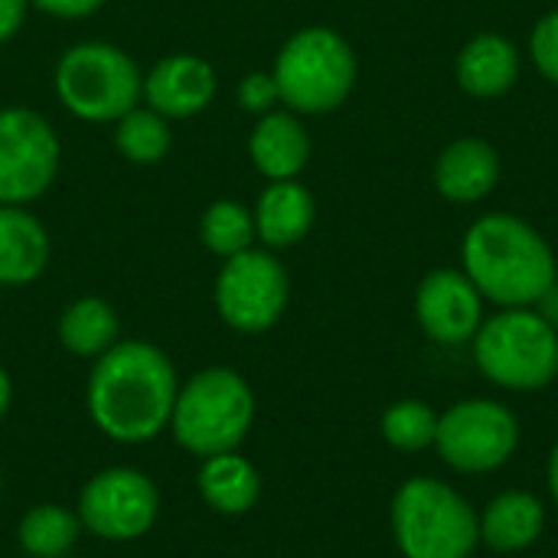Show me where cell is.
Listing matches in <instances>:
<instances>
[{
    "label": "cell",
    "mask_w": 558,
    "mask_h": 558,
    "mask_svg": "<svg viewBox=\"0 0 558 558\" xmlns=\"http://www.w3.org/2000/svg\"><path fill=\"white\" fill-rule=\"evenodd\" d=\"M10 402H13V383H10L7 369L0 366V422H3L7 412H10Z\"/></svg>",
    "instance_id": "cell-31"
},
{
    "label": "cell",
    "mask_w": 558,
    "mask_h": 558,
    "mask_svg": "<svg viewBox=\"0 0 558 558\" xmlns=\"http://www.w3.org/2000/svg\"><path fill=\"white\" fill-rule=\"evenodd\" d=\"M144 72L114 43L88 39L69 46L56 62V95L62 108L88 124H114L141 105Z\"/></svg>",
    "instance_id": "cell-4"
},
{
    "label": "cell",
    "mask_w": 558,
    "mask_h": 558,
    "mask_svg": "<svg viewBox=\"0 0 558 558\" xmlns=\"http://www.w3.org/2000/svg\"><path fill=\"white\" fill-rule=\"evenodd\" d=\"M118 314L101 298H75L59 317V343L78 360H98L118 343Z\"/></svg>",
    "instance_id": "cell-20"
},
{
    "label": "cell",
    "mask_w": 558,
    "mask_h": 558,
    "mask_svg": "<svg viewBox=\"0 0 558 558\" xmlns=\"http://www.w3.org/2000/svg\"><path fill=\"white\" fill-rule=\"evenodd\" d=\"M62 144L52 124L23 105L0 108V203L29 206L59 177Z\"/></svg>",
    "instance_id": "cell-9"
},
{
    "label": "cell",
    "mask_w": 558,
    "mask_h": 558,
    "mask_svg": "<svg viewBox=\"0 0 558 558\" xmlns=\"http://www.w3.org/2000/svg\"><path fill=\"white\" fill-rule=\"evenodd\" d=\"M271 75L281 105L298 114H327L353 92L356 56L330 26H304L281 46Z\"/></svg>",
    "instance_id": "cell-5"
},
{
    "label": "cell",
    "mask_w": 558,
    "mask_h": 558,
    "mask_svg": "<svg viewBox=\"0 0 558 558\" xmlns=\"http://www.w3.org/2000/svg\"><path fill=\"white\" fill-rule=\"evenodd\" d=\"M216 69L196 52H170L157 59L141 82V98L147 108L163 114L167 121L196 118L216 98Z\"/></svg>",
    "instance_id": "cell-12"
},
{
    "label": "cell",
    "mask_w": 558,
    "mask_h": 558,
    "mask_svg": "<svg viewBox=\"0 0 558 558\" xmlns=\"http://www.w3.org/2000/svg\"><path fill=\"white\" fill-rule=\"evenodd\" d=\"M438 418L425 402H396L383 415V435L399 451H422L435 441Z\"/></svg>",
    "instance_id": "cell-25"
},
{
    "label": "cell",
    "mask_w": 558,
    "mask_h": 558,
    "mask_svg": "<svg viewBox=\"0 0 558 558\" xmlns=\"http://www.w3.org/2000/svg\"><path fill=\"white\" fill-rule=\"evenodd\" d=\"M474 356L484 376L507 389H543L558 373V333L543 314L510 307L477 333Z\"/></svg>",
    "instance_id": "cell-7"
},
{
    "label": "cell",
    "mask_w": 558,
    "mask_h": 558,
    "mask_svg": "<svg viewBox=\"0 0 558 558\" xmlns=\"http://www.w3.org/2000/svg\"><path fill=\"white\" fill-rule=\"evenodd\" d=\"M435 441L451 468L464 474L494 471L517 448V418L500 402H461L438 422Z\"/></svg>",
    "instance_id": "cell-11"
},
{
    "label": "cell",
    "mask_w": 558,
    "mask_h": 558,
    "mask_svg": "<svg viewBox=\"0 0 558 558\" xmlns=\"http://www.w3.org/2000/svg\"><path fill=\"white\" fill-rule=\"evenodd\" d=\"M78 533H82V523L75 510L59 507V504H39L20 520L16 543L26 556L59 558L75 546Z\"/></svg>",
    "instance_id": "cell-23"
},
{
    "label": "cell",
    "mask_w": 558,
    "mask_h": 558,
    "mask_svg": "<svg viewBox=\"0 0 558 558\" xmlns=\"http://www.w3.org/2000/svg\"><path fill=\"white\" fill-rule=\"evenodd\" d=\"M497 177H500V160L494 147L474 137L451 144L435 167V183L441 196L454 203H474L487 196L497 186Z\"/></svg>",
    "instance_id": "cell-18"
},
{
    "label": "cell",
    "mask_w": 558,
    "mask_h": 558,
    "mask_svg": "<svg viewBox=\"0 0 558 558\" xmlns=\"http://www.w3.org/2000/svg\"><path fill=\"white\" fill-rule=\"evenodd\" d=\"M255 422V396L248 383L229 366H209L180 383L170 435L173 441L196 454L213 458L226 451H239Z\"/></svg>",
    "instance_id": "cell-3"
},
{
    "label": "cell",
    "mask_w": 558,
    "mask_h": 558,
    "mask_svg": "<svg viewBox=\"0 0 558 558\" xmlns=\"http://www.w3.org/2000/svg\"><path fill=\"white\" fill-rule=\"evenodd\" d=\"M533 59H536L539 72L558 85V10L539 20V26L533 33Z\"/></svg>",
    "instance_id": "cell-27"
},
{
    "label": "cell",
    "mask_w": 558,
    "mask_h": 558,
    "mask_svg": "<svg viewBox=\"0 0 558 558\" xmlns=\"http://www.w3.org/2000/svg\"><path fill=\"white\" fill-rule=\"evenodd\" d=\"M543 504L530 494H504L484 513V543L500 553H517L543 533Z\"/></svg>",
    "instance_id": "cell-21"
},
{
    "label": "cell",
    "mask_w": 558,
    "mask_h": 558,
    "mask_svg": "<svg viewBox=\"0 0 558 558\" xmlns=\"http://www.w3.org/2000/svg\"><path fill=\"white\" fill-rule=\"evenodd\" d=\"M464 265L474 288L504 307L536 304L556 288V258L543 235L523 219L504 213L484 216L471 226L464 239Z\"/></svg>",
    "instance_id": "cell-2"
},
{
    "label": "cell",
    "mask_w": 558,
    "mask_h": 558,
    "mask_svg": "<svg viewBox=\"0 0 558 558\" xmlns=\"http://www.w3.org/2000/svg\"><path fill=\"white\" fill-rule=\"evenodd\" d=\"M549 484H553V497L558 504V448L553 451V464H549Z\"/></svg>",
    "instance_id": "cell-32"
},
{
    "label": "cell",
    "mask_w": 558,
    "mask_h": 558,
    "mask_svg": "<svg viewBox=\"0 0 558 558\" xmlns=\"http://www.w3.org/2000/svg\"><path fill=\"white\" fill-rule=\"evenodd\" d=\"M392 526L405 558H468L481 539L477 513L441 481H409L392 504Z\"/></svg>",
    "instance_id": "cell-6"
},
{
    "label": "cell",
    "mask_w": 558,
    "mask_h": 558,
    "mask_svg": "<svg viewBox=\"0 0 558 558\" xmlns=\"http://www.w3.org/2000/svg\"><path fill=\"white\" fill-rule=\"evenodd\" d=\"M255 216L239 199H216L199 216V242L222 262L255 245Z\"/></svg>",
    "instance_id": "cell-24"
},
{
    "label": "cell",
    "mask_w": 558,
    "mask_h": 558,
    "mask_svg": "<svg viewBox=\"0 0 558 558\" xmlns=\"http://www.w3.org/2000/svg\"><path fill=\"white\" fill-rule=\"evenodd\" d=\"M418 320L438 343H464L481 330V291L468 275L435 271L418 288Z\"/></svg>",
    "instance_id": "cell-13"
},
{
    "label": "cell",
    "mask_w": 558,
    "mask_h": 558,
    "mask_svg": "<svg viewBox=\"0 0 558 558\" xmlns=\"http://www.w3.org/2000/svg\"><path fill=\"white\" fill-rule=\"evenodd\" d=\"M52 242L26 206L0 203V288H26L49 268Z\"/></svg>",
    "instance_id": "cell-14"
},
{
    "label": "cell",
    "mask_w": 558,
    "mask_h": 558,
    "mask_svg": "<svg viewBox=\"0 0 558 558\" xmlns=\"http://www.w3.org/2000/svg\"><path fill=\"white\" fill-rule=\"evenodd\" d=\"M252 216H255V235L262 239V245L288 248V245H298L311 232L317 203L311 190L301 186L298 180H275L262 190Z\"/></svg>",
    "instance_id": "cell-16"
},
{
    "label": "cell",
    "mask_w": 558,
    "mask_h": 558,
    "mask_svg": "<svg viewBox=\"0 0 558 558\" xmlns=\"http://www.w3.org/2000/svg\"><path fill=\"white\" fill-rule=\"evenodd\" d=\"M78 523L105 543H134L160 517L157 484L137 468H105L78 494Z\"/></svg>",
    "instance_id": "cell-10"
},
{
    "label": "cell",
    "mask_w": 558,
    "mask_h": 558,
    "mask_svg": "<svg viewBox=\"0 0 558 558\" xmlns=\"http://www.w3.org/2000/svg\"><path fill=\"white\" fill-rule=\"evenodd\" d=\"M0 494H3V471H0Z\"/></svg>",
    "instance_id": "cell-33"
},
{
    "label": "cell",
    "mask_w": 558,
    "mask_h": 558,
    "mask_svg": "<svg viewBox=\"0 0 558 558\" xmlns=\"http://www.w3.org/2000/svg\"><path fill=\"white\" fill-rule=\"evenodd\" d=\"M196 490L203 504L219 517H242L262 497V474L239 451H226V454L203 458L196 474Z\"/></svg>",
    "instance_id": "cell-17"
},
{
    "label": "cell",
    "mask_w": 558,
    "mask_h": 558,
    "mask_svg": "<svg viewBox=\"0 0 558 558\" xmlns=\"http://www.w3.org/2000/svg\"><path fill=\"white\" fill-rule=\"evenodd\" d=\"M108 0H29V7H36L39 13H49L56 20H85L92 13H98Z\"/></svg>",
    "instance_id": "cell-28"
},
{
    "label": "cell",
    "mask_w": 558,
    "mask_h": 558,
    "mask_svg": "<svg viewBox=\"0 0 558 558\" xmlns=\"http://www.w3.org/2000/svg\"><path fill=\"white\" fill-rule=\"evenodd\" d=\"M288 271L265 248H245L222 262L213 288L216 314L239 333L271 330L288 307Z\"/></svg>",
    "instance_id": "cell-8"
},
{
    "label": "cell",
    "mask_w": 558,
    "mask_h": 558,
    "mask_svg": "<svg viewBox=\"0 0 558 558\" xmlns=\"http://www.w3.org/2000/svg\"><path fill=\"white\" fill-rule=\"evenodd\" d=\"M170 147H173L170 121L147 105H137L114 121V150L128 163L154 167L170 154Z\"/></svg>",
    "instance_id": "cell-22"
},
{
    "label": "cell",
    "mask_w": 558,
    "mask_h": 558,
    "mask_svg": "<svg viewBox=\"0 0 558 558\" xmlns=\"http://www.w3.org/2000/svg\"><path fill=\"white\" fill-rule=\"evenodd\" d=\"M520 72V59L510 39L497 33H484L471 39L458 59V82L474 98H497L504 95Z\"/></svg>",
    "instance_id": "cell-19"
},
{
    "label": "cell",
    "mask_w": 558,
    "mask_h": 558,
    "mask_svg": "<svg viewBox=\"0 0 558 558\" xmlns=\"http://www.w3.org/2000/svg\"><path fill=\"white\" fill-rule=\"evenodd\" d=\"M281 101L278 95V85H275V75L271 72H248L242 82H239V105L252 114H268L275 111V105Z\"/></svg>",
    "instance_id": "cell-26"
},
{
    "label": "cell",
    "mask_w": 558,
    "mask_h": 558,
    "mask_svg": "<svg viewBox=\"0 0 558 558\" xmlns=\"http://www.w3.org/2000/svg\"><path fill=\"white\" fill-rule=\"evenodd\" d=\"M29 0H0V46L10 43L26 23Z\"/></svg>",
    "instance_id": "cell-29"
},
{
    "label": "cell",
    "mask_w": 558,
    "mask_h": 558,
    "mask_svg": "<svg viewBox=\"0 0 558 558\" xmlns=\"http://www.w3.org/2000/svg\"><path fill=\"white\" fill-rule=\"evenodd\" d=\"M248 157L252 167L265 180H298L311 157V137L294 111H268L255 121L248 134Z\"/></svg>",
    "instance_id": "cell-15"
},
{
    "label": "cell",
    "mask_w": 558,
    "mask_h": 558,
    "mask_svg": "<svg viewBox=\"0 0 558 558\" xmlns=\"http://www.w3.org/2000/svg\"><path fill=\"white\" fill-rule=\"evenodd\" d=\"M180 379L163 350L147 340H118L92 366L85 402L92 425L118 445L154 441L170 428Z\"/></svg>",
    "instance_id": "cell-1"
},
{
    "label": "cell",
    "mask_w": 558,
    "mask_h": 558,
    "mask_svg": "<svg viewBox=\"0 0 558 558\" xmlns=\"http://www.w3.org/2000/svg\"><path fill=\"white\" fill-rule=\"evenodd\" d=\"M539 304H543V320H549L553 327H558V288H549L539 298Z\"/></svg>",
    "instance_id": "cell-30"
}]
</instances>
